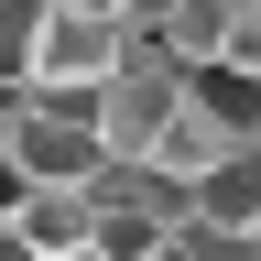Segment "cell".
<instances>
[{
  "label": "cell",
  "mask_w": 261,
  "mask_h": 261,
  "mask_svg": "<svg viewBox=\"0 0 261 261\" xmlns=\"http://www.w3.org/2000/svg\"><path fill=\"white\" fill-rule=\"evenodd\" d=\"M130 55V33L109 22V11H87V0H44V22H33V98H65V109H87L98 98V76Z\"/></svg>",
  "instance_id": "1"
},
{
  "label": "cell",
  "mask_w": 261,
  "mask_h": 261,
  "mask_svg": "<svg viewBox=\"0 0 261 261\" xmlns=\"http://www.w3.org/2000/svg\"><path fill=\"white\" fill-rule=\"evenodd\" d=\"M174 98H185V65L163 55V44H142V33H130V55L98 76L87 120H98V142H109V152H152V130L174 120Z\"/></svg>",
  "instance_id": "2"
},
{
  "label": "cell",
  "mask_w": 261,
  "mask_h": 261,
  "mask_svg": "<svg viewBox=\"0 0 261 261\" xmlns=\"http://www.w3.org/2000/svg\"><path fill=\"white\" fill-rule=\"evenodd\" d=\"M0 152H11V174H22V185H87L98 163H109V142H98V120H87V109L33 98V87H22V120L0 130Z\"/></svg>",
  "instance_id": "3"
},
{
  "label": "cell",
  "mask_w": 261,
  "mask_h": 261,
  "mask_svg": "<svg viewBox=\"0 0 261 261\" xmlns=\"http://www.w3.org/2000/svg\"><path fill=\"white\" fill-rule=\"evenodd\" d=\"M196 228H228V240H261V142H228L207 174H196Z\"/></svg>",
  "instance_id": "4"
},
{
  "label": "cell",
  "mask_w": 261,
  "mask_h": 261,
  "mask_svg": "<svg viewBox=\"0 0 261 261\" xmlns=\"http://www.w3.org/2000/svg\"><path fill=\"white\" fill-rule=\"evenodd\" d=\"M11 218H22V240L55 261V250H87V228H98V196H87V185H22V207H11Z\"/></svg>",
  "instance_id": "5"
},
{
  "label": "cell",
  "mask_w": 261,
  "mask_h": 261,
  "mask_svg": "<svg viewBox=\"0 0 261 261\" xmlns=\"http://www.w3.org/2000/svg\"><path fill=\"white\" fill-rule=\"evenodd\" d=\"M218 152H228V130L207 120V98H196V87H185V98H174V120H163V130H152V152H142V163H163V174H185V185H196V174H207V163H218Z\"/></svg>",
  "instance_id": "6"
},
{
  "label": "cell",
  "mask_w": 261,
  "mask_h": 261,
  "mask_svg": "<svg viewBox=\"0 0 261 261\" xmlns=\"http://www.w3.org/2000/svg\"><path fill=\"white\" fill-rule=\"evenodd\" d=\"M185 87L207 98V120L228 130V142H261V76H240V65H196Z\"/></svg>",
  "instance_id": "7"
},
{
  "label": "cell",
  "mask_w": 261,
  "mask_h": 261,
  "mask_svg": "<svg viewBox=\"0 0 261 261\" xmlns=\"http://www.w3.org/2000/svg\"><path fill=\"white\" fill-rule=\"evenodd\" d=\"M33 22L44 0H0V76H33Z\"/></svg>",
  "instance_id": "8"
},
{
  "label": "cell",
  "mask_w": 261,
  "mask_h": 261,
  "mask_svg": "<svg viewBox=\"0 0 261 261\" xmlns=\"http://www.w3.org/2000/svg\"><path fill=\"white\" fill-rule=\"evenodd\" d=\"M218 65L261 76V0H240V11H228V44H218Z\"/></svg>",
  "instance_id": "9"
},
{
  "label": "cell",
  "mask_w": 261,
  "mask_h": 261,
  "mask_svg": "<svg viewBox=\"0 0 261 261\" xmlns=\"http://www.w3.org/2000/svg\"><path fill=\"white\" fill-rule=\"evenodd\" d=\"M0 261H44V250L22 240V218H0Z\"/></svg>",
  "instance_id": "10"
},
{
  "label": "cell",
  "mask_w": 261,
  "mask_h": 261,
  "mask_svg": "<svg viewBox=\"0 0 261 261\" xmlns=\"http://www.w3.org/2000/svg\"><path fill=\"white\" fill-rule=\"evenodd\" d=\"M250 261H261V240H250Z\"/></svg>",
  "instance_id": "11"
}]
</instances>
